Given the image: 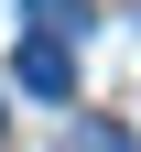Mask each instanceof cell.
Instances as JSON below:
<instances>
[{
    "label": "cell",
    "mask_w": 141,
    "mask_h": 152,
    "mask_svg": "<svg viewBox=\"0 0 141 152\" xmlns=\"http://www.w3.org/2000/svg\"><path fill=\"white\" fill-rule=\"evenodd\" d=\"M22 22H33V33H65V44H76V33H87V0H22Z\"/></svg>",
    "instance_id": "7a4b0ae2"
},
{
    "label": "cell",
    "mask_w": 141,
    "mask_h": 152,
    "mask_svg": "<svg viewBox=\"0 0 141 152\" xmlns=\"http://www.w3.org/2000/svg\"><path fill=\"white\" fill-rule=\"evenodd\" d=\"M22 87H33V98H65V87H76V44H65V33H22Z\"/></svg>",
    "instance_id": "6da1fadb"
}]
</instances>
